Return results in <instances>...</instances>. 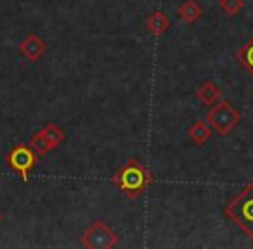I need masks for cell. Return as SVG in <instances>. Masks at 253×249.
Segmentation results:
<instances>
[{
	"label": "cell",
	"mask_w": 253,
	"mask_h": 249,
	"mask_svg": "<svg viewBox=\"0 0 253 249\" xmlns=\"http://www.w3.org/2000/svg\"><path fill=\"white\" fill-rule=\"evenodd\" d=\"M151 180H153L151 173L148 172L144 163H141L135 158L126 159L118 168V172L111 177L113 185H115L126 199H132V201L144 196V192L148 190Z\"/></svg>",
	"instance_id": "cell-1"
},
{
	"label": "cell",
	"mask_w": 253,
	"mask_h": 249,
	"mask_svg": "<svg viewBox=\"0 0 253 249\" xmlns=\"http://www.w3.org/2000/svg\"><path fill=\"white\" fill-rule=\"evenodd\" d=\"M224 214L253 239V183L245 185L229 199L224 208Z\"/></svg>",
	"instance_id": "cell-2"
},
{
	"label": "cell",
	"mask_w": 253,
	"mask_h": 249,
	"mask_svg": "<svg viewBox=\"0 0 253 249\" xmlns=\"http://www.w3.org/2000/svg\"><path fill=\"white\" fill-rule=\"evenodd\" d=\"M241 114L238 109H234L231 106V102L220 99L215 106H211L210 112L207 114L205 121L211 127V130H215L218 135H229L236 127H238Z\"/></svg>",
	"instance_id": "cell-3"
},
{
	"label": "cell",
	"mask_w": 253,
	"mask_h": 249,
	"mask_svg": "<svg viewBox=\"0 0 253 249\" xmlns=\"http://www.w3.org/2000/svg\"><path fill=\"white\" fill-rule=\"evenodd\" d=\"M7 166L11 168V172H14L16 175H19L21 182H28L30 175L35 170L37 161H39V154L30 144H19L14 149H11L5 158Z\"/></svg>",
	"instance_id": "cell-4"
},
{
	"label": "cell",
	"mask_w": 253,
	"mask_h": 249,
	"mask_svg": "<svg viewBox=\"0 0 253 249\" xmlns=\"http://www.w3.org/2000/svg\"><path fill=\"white\" fill-rule=\"evenodd\" d=\"M120 235L102 220H95L82 235V246L87 249H111L118 246Z\"/></svg>",
	"instance_id": "cell-5"
},
{
	"label": "cell",
	"mask_w": 253,
	"mask_h": 249,
	"mask_svg": "<svg viewBox=\"0 0 253 249\" xmlns=\"http://www.w3.org/2000/svg\"><path fill=\"white\" fill-rule=\"evenodd\" d=\"M18 50L25 59H28L30 63H35L47 52V45L37 33H28V36L19 43Z\"/></svg>",
	"instance_id": "cell-6"
},
{
	"label": "cell",
	"mask_w": 253,
	"mask_h": 249,
	"mask_svg": "<svg viewBox=\"0 0 253 249\" xmlns=\"http://www.w3.org/2000/svg\"><path fill=\"white\" fill-rule=\"evenodd\" d=\"M196 97L200 99V102L203 106L211 107V106H215L218 101H220L222 90L218 88L217 83H213V81H205V83H201L200 87L196 88Z\"/></svg>",
	"instance_id": "cell-7"
},
{
	"label": "cell",
	"mask_w": 253,
	"mask_h": 249,
	"mask_svg": "<svg viewBox=\"0 0 253 249\" xmlns=\"http://www.w3.org/2000/svg\"><path fill=\"white\" fill-rule=\"evenodd\" d=\"M148 30L151 32L153 36H162L167 33V30L170 28V19L169 16L165 14L163 11H160V9H156V11H153L151 14L148 16Z\"/></svg>",
	"instance_id": "cell-8"
},
{
	"label": "cell",
	"mask_w": 253,
	"mask_h": 249,
	"mask_svg": "<svg viewBox=\"0 0 253 249\" xmlns=\"http://www.w3.org/2000/svg\"><path fill=\"white\" fill-rule=\"evenodd\" d=\"M187 137H189L196 145H203L210 141L211 127L207 121H203V119H198V121H194L193 125L187 128Z\"/></svg>",
	"instance_id": "cell-9"
},
{
	"label": "cell",
	"mask_w": 253,
	"mask_h": 249,
	"mask_svg": "<svg viewBox=\"0 0 253 249\" xmlns=\"http://www.w3.org/2000/svg\"><path fill=\"white\" fill-rule=\"evenodd\" d=\"M177 14H179V18L182 19V21L193 25V23H196L198 19L203 16V9H201V5L196 4L194 0H186V2H182V4L179 5Z\"/></svg>",
	"instance_id": "cell-10"
},
{
	"label": "cell",
	"mask_w": 253,
	"mask_h": 249,
	"mask_svg": "<svg viewBox=\"0 0 253 249\" xmlns=\"http://www.w3.org/2000/svg\"><path fill=\"white\" fill-rule=\"evenodd\" d=\"M234 57L239 64L243 66V70L253 76V36L241 47L234 52Z\"/></svg>",
	"instance_id": "cell-11"
},
{
	"label": "cell",
	"mask_w": 253,
	"mask_h": 249,
	"mask_svg": "<svg viewBox=\"0 0 253 249\" xmlns=\"http://www.w3.org/2000/svg\"><path fill=\"white\" fill-rule=\"evenodd\" d=\"M40 132L45 135V139L50 142V145H52L54 149L63 144L64 139H66V132H64L59 125H56V123H47L45 127L40 128Z\"/></svg>",
	"instance_id": "cell-12"
},
{
	"label": "cell",
	"mask_w": 253,
	"mask_h": 249,
	"mask_svg": "<svg viewBox=\"0 0 253 249\" xmlns=\"http://www.w3.org/2000/svg\"><path fill=\"white\" fill-rule=\"evenodd\" d=\"M30 145H32L33 149L37 151V154L39 156H47L50 151H52V145H50V142L45 139V135L42 134V132H37V134H33L32 137H30Z\"/></svg>",
	"instance_id": "cell-13"
},
{
	"label": "cell",
	"mask_w": 253,
	"mask_h": 249,
	"mask_svg": "<svg viewBox=\"0 0 253 249\" xmlns=\"http://www.w3.org/2000/svg\"><path fill=\"white\" fill-rule=\"evenodd\" d=\"M218 5H220V9L227 16H236L245 7V0H220Z\"/></svg>",
	"instance_id": "cell-14"
},
{
	"label": "cell",
	"mask_w": 253,
	"mask_h": 249,
	"mask_svg": "<svg viewBox=\"0 0 253 249\" xmlns=\"http://www.w3.org/2000/svg\"><path fill=\"white\" fill-rule=\"evenodd\" d=\"M2 220H4V216H2V213H0V223H2Z\"/></svg>",
	"instance_id": "cell-15"
}]
</instances>
